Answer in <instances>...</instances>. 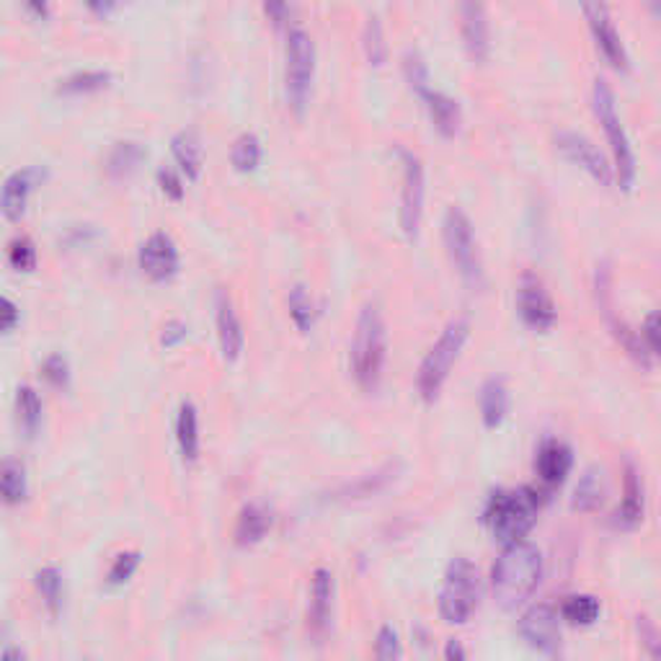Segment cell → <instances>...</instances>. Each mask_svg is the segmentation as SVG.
I'll use <instances>...</instances> for the list:
<instances>
[{
    "mask_svg": "<svg viewBox=\"0 0 661 661\" xmlns=\"http://www.w3.org/2000/svg\"><path fill=\"white\" fill-rule=\"evenodd\" d=\"M543 581V553L530 540H517L504 551L491 569V592L501 610L512 612L532 600Z\"/></svg>",
    "mask_w": 661,
    "mask_h": 661,
    "instance_id": "6da1fadb",
    "label": "cell"
},
{
    "mask_svg": "<svg viewBox=\"0 0 661 661\" xmlns=\"http://www.w3.org/2000/svg\"><path fill=\"white\" fill-rule=\"evenodd\" d=\"M352 375L364 393H375L388 362V326L378 306H364L354 326L352 349H349Z\"/></svg>",
    "mask_w": 661,
    "mask_h": 661,
    "instance_id": "7a4b0ae2",
    "label": "cell"
},
{
    "mask_svg": "<svg viewBox=\"0 0 661 661\" xmlns=\"http://www.w3.org/2000/svg\"><path fill=\"white\" fill-rule=\"evenodd\" d=\"M543 493L530 485L514 491H497L489 499L483 512L485 528L501 545L517 543V540H528L530 530L538 524L540 507H543Z\"/></svg>",
    "mask_w": 661,
    "mask_h": 661,
    "instance_id": "3957f363",
    "label": "cell"
},
{
    "mask_svg": "<svg viewBox=\"0 0 661 661\" xmlns=\"http://www.w3.org/2000/svg\"><path fill=\"white\" fill-rule=\"evenodd\" d=\"M471 339V321L468 318H452V321L444 326L440 339L434 341L432 349H429L424 360L419 364L417 375V390L421 401L434 403L440 398L444 382L450 380L452 368H455L460 354Z\"/></svg>",
    "mask_w": 661,
    "mask_h": 661,
    "instance_id": "277c9868",
    "label": "cell"
},
{
    "mask_svg": "<svg viewBox=\"0 0 661 661\" xmlns=\"http://www.w3.org/2000/svg\"><path fill=\"white\" fill-rule=\"evenodd\" d=\"M592 109H594L597 122H600L604 132V140H608L610 161H612V169H615V184L620 189L631 191L635 184V173H639V169H635V153H633L631 138H628L623 127V119L618 114L615 93H612V89L602 81V78L594 83Z\"/></svg>",
    "mask_w": 661,
    "mask_h": 661,
    "instance_id": "5b68a950",
    "label": "cell"
},
{
    "mask_svg": "<svg viewBox=\"0 0 661 661\" xmlns=\"http://www.w3.org/2000/svg\"><path fill=\"white\" fill-rule=\"evenodd\" d=\"M318 54L316 42L308 31L290 29L284 42V99L292 114H306L310 99H313Z\"/></svg>",
    "mask_w": 661,
    "mask_h": 661,
    "instance_id": "8992f818",
    "label": "cell"
},
{
    "mask_svg": "<svg viewBox=\"0 0 661 661\" xmlns=\"http://www.w3.org/2000/svg\"><path fill=\"white\" fill-rule=\"evenodd\" d=\"M442 238H444V249H448L450 264L455 267L460 282H463L468 290H481L483 264H481V253H478L475 230L471 218H468L460 207H450V210L444 212Z\"/></svg>",
    "mask_w": 661,
    "mask_h": 661,
    "instance_id": "52a82bcc",
    "label": "cell"
},
{
    "mask_svg": "<svg viewBox=\"0 0 661 661\" xmlns=\"http://www.w3.org/2000/svg\"><path fill=\"white\" fill-rule=\"evenodd\" d=\"M481 604V573L468 559H455L444 571L440 589V615L444 623L463 625Z\"/></svg>",
    "mask_w": 661,
    "mask_h": 661,
    "instance_id": "ba28073f",
    "label": "cell"
},
{
    "mask_svg": "<svg viewBox=\"0 0 661 661\" xmlns=\"http://www.w3.org/2000/svg\"><path fill=\"white\" fill-rule=\"evenodd\" d=\"M398 161H401V210H398V222H401L403 236L409 241H417L427 202L424 163H421L417 153L405 148L398 150Z\"/></svg>",
    "mask_w": 661,
    "mask_h": 661,
    "instance_id": "9c48e42d",
    "label": "cell"
},
{
    "mask_svg": "<svg viewBox=\"0 0 661 661\" xmlns=\"http://www.w3.org/2000/svg\"><path fill=\"white\" fill-rule=\"evenodd\" d=\"M579 6L581 13H584L587 29L589 34H592L597 52L602 54L604 62H608L615 73H628V70H631V58H628L623 37H620L615 19H612L608 0H579Z\"/></svg>",
    "mask_w": 661,
    "mask_h": 661,
    "instance_id": "30bf717a",
    "label": "cell"
},
{
    "mask_svg": "<svg viewBox=\"0 0 661 661\" xmlns=\"http://www.w3.org/2000/svg\"><path fill=\"white\" fill-rule=\"evenodd\" d=\"M520 635L532 651L543 657L561 654V612L551 602H538L522 612Z\"/></svg>",
    "mask_w": 661,
    "mask_h": 661,
    "instance_id": "8fae6325",
    "label": "cell"
},
{
    "mask_svg": "<svg viewBox=\"0 0 661 661\" xmlns=\"http://www.w3.org/2000/svg\"><path fill=\"white\" fill-rule=\"evenodd\" d=\"M555 150L600 187H615V169H612V161L604 153H600V148L589 138H584V134L559 132L555 134Z\"/></svg>",
    "mask_w": 661,
    "mask_h": 661,
    "instance_id": "7c38bea8",
    "label": "cell"
},
{
    "mask_svg": "<svg viewBox=\"0 0 661 661\" xmlns=\"http://www.w3.org/2000/svg\"><path fill=\"white\" fill-rule=\"evenodd\" d=\"M594 294H597V308L608 323V329L620 347L625 349L628 357H633L635 362L647 368L649 364V347L639 333H635L631 326H625L620 321V316L615 313V306H612V274L608 267H597V277H594Z\"/></svg>",
    "mask_w": 661,
    "mask_h": 661,
    "instance_id": "4fadbf2b",
    "label": "cell"
},
{
    "mask_svg": "<svg viewBox=\"0 0 661 661\" xmlns=\"http://www.w3.org/2000/svg\"><path fill=\"white\" fill-rule=\"evenodd\" d=\"M517 313L528 329L538 333H548L559 323V306L540 277L530 272L522 274L520 284H517Z\"/></svg>",
    "mask_w": 661,
    "mask_h": 661,
    "instance_id": "5bb4252c",
    "label": "cell"
},
{
    "mask_svg": "<svg viewBox=\"0 0 661 661\" xmlns=\"http://www.w3.org/2000/svg\"><path fill=\"white\" fill-rule=\"evenodd\" d=\"M140 272L148 277L150 282H171L181 269L179 246L169 233L158 230L140 246L138 251Z\"/></svg>",
    "mask_w": 661,
    "mask_h": 661,
    "instance_id": "9a60e30c",
    "label": "cell"
},
{
    "mask_svg": "<svg viewBox=\"0 0 661 661\" xmlns=\"http://www.w3.org/2000/svg\"><path fill=\"white\" fill-rule=\"evenodd\" d=\"M460 8V34L471 60L483 66L491 54V27L485 0H458Z\"/></svg>",
    "mask_w": 661,
    "mask_h": 661,
    "instance_id": "2e32d148",
    "label": "cell"
},
{
    "mask_svg": "<svg viewBox=\"0 0 661 661\" xmlns=\"http://www.w3.org/2000/svg\"><path fill=\"white\" fill-rule=\"evenodd\" d=\"M214 326H218V344L222 352V360L226 362H238L243 354L246 347V333H243V323L236 313L233 300H230L228 292H218L214 298Z\"/></svg>",
    "mask_w": 661,
    "mask_h": 661,
    "instance_id": "e0dca14e",
    "label": "cell"
},
{
    "mask_svg": "<svg viewBox=\"0 0 661 661\" xmlns=\"http://www.w3.org/2000/svg\"><path fill=\"white\" fill-rule=\"evenodd\" d=\"M44 181V171L34 169H19L6 179L3 184V199H0V210L8 222H21L23 214L29 210V199L34 194V189Z\"/></svg>",
    "mask_w": 661,
    "mask_h": 661,
    "instance_id": "ac0fdd59",
    "label": "cell"
},
{
    "mask_svg": "<svg viewBox=\"0 0 661 661\" xmlns=\"http://www.w3.org/2000/svg\"><path fill=\"white\" fill-rule=\"evenodd\" d=\"M333 597H337V581L329 569H316L310 579V602H308V625L316 635H326L333 618Z\"/></svg>",
    "mask_w": 661,
    "mask_h": 661,
    "instance_id": "d6986e66",
    "label": "cell"
},
{
    "mask_svg": "<svg viewBox=\"0 0 661 661\" xmlns=\"http://www.w3.org/2000/svg\"><path fill=\"white\" fill-rule=\"evenodd\" d=\"M419 101L424 103L429 122L437 130V134L444 140H452L460 134V127H463V111H460V103L452 99V96L437 91L429 86L427 91L419 93Z\"/></svg>",
    "mask_w": 661,
    "mask_h": 661,
    "instance_id": "ffe728a7",
    "label": "cell"
},
{
    "mask_svg": "<svg viewBox=\"0 0 661 661\" xmlns=\"http://www.w3.org/2000/svg\"><path fill=\"white\" fill-rule=\"evenodd\" d=\"M573 468V452L567 442L561 440H545L540 444L535 458V473L538 481L545 489H559L561 483H567V478Z\"/></svg>",
    "mask_w": 661,
    "mask_h": 661,
    "instance_id": "44dd1931",
    "label": "cell"
},
{
    "mask_svg": "<svg viewBox=\"0 0 661 661\" xmlns=\"http://www.w3.org/2000/svg\"><path fill=\"white\" fill-rule=\"evenodd\" d=\"M643 520V481L639 475V468L633 463L625 465L623 473V499H620V507L615 517H612V524L618 530H635Z\"/></svg>",
    "mask_w": 661,
    "mask_h": 661,
    "instance_id": "7402d4cb",
    "label": "cell"
},
{
    "mask_svg": "<svg viewBox=\"0 0 661 661\" xmlns=\"http://www.w3.org/2000/svg\"><path fill=\"white\" fill-rule=\"evenodd\" d=\"M171 156L187 181H197L204 169V146L197 130H181L171 140Z\"/></svg>",
    "mask_w": 661,
    "mask_h": 661,
    "instance_id": "603a6c76",
    "label": "cell"
},
{
    "mask_svg": "<svg viewBox=\"0 0 661 661\" xmlns=\"http://www.w3.org/2000/svg\"><path fill=\"white\" fill-rule=\"evenodd\" d=\"M269 530H272V512L261 504H246L236 520V545H259L269 535Z\"/></svg>",
    "mask_w": 661,
    "mask_h": 661,
    "instance_id": "cb8c5ba5",
    "label": "cell"
},
{
    "mask_svg": "<svg viewBox=\"0 0 661 661\" xmlns=\"http://www.w3.org/2000/svg\"><path fill=\"white\" fill-rule=\"evenodd\" d=\"M478 409H481V421L485 429H499L509 417V388L501 378H491L483 382L481 398H478Z\"/></svg>",
    "mask_w": 661,
    "mask_h": 661,
    "instance_id": "d4e9b609",
    "label": "cell"
},
{
    "mask_svg": "<svg viewBox=\"0 0 661 661\" xmlns=\"http://www.w3.org/2000/svg\"><path fill=\"white\" fill-rule=\"evenodd\" d=\"M148 158V150L134 140H122L111 148L107 158V173L111 181H127L132 173H138L142 161Z\"/></svg>",
    "mask_w": 661,
    "mask_h": 661,
    "instance_id": "484cf974",
    "label": "cell"
},
{
    "mask_svg": "<svg viewBox=\"0 0 661 661\" xmlns=\"http://www.w3.org/2000/svg\"><path fill=\"white\" fill-rule=\"evenodd\" d=\"M604 499H608V485H604L602 473L587 471L577 483V489H573L571 507L581 514H594L604 507Z\"/></svg>",
    "mask_w": 661,
    "mask_h": 661,
    "instance_id": "4316f807",
    "label": "cell"
},
{
    "mask_svg": "<svg viewBox=\"0 0 661 661\" xmlns=\"http://www.w3.org/2000/svg\"><path fill=\"white\" fill-rule=\"evenodd\" d=\"M177 442L184 463H197L199 460V413L197 405L184 401L177 417Z\"/></svg>",
    "mask_w": 661,
    "mask_h": 661,
    "instance_id": "83f0119b",
    "label": "cell"
},
{
    "mask_svg": "<svg viewBox=\"0 0 661 661\" xmlns=\"http://www.w3.org/2000/svg\"><path fill=\"white\" fill-rule=\"evenodd\" d=\"M16 419L27 440H34L42 429V398L31 385H21L16 393Z\"/></svg>",
    "mask_w": 661,
    "mask_h": 661,
    "instance_id": "f1b7e54d",
    "label": "cell"
},
{
    "mask_svg": "<svg viewBox=\"0 0 661 661\" xmlns=\"http://www.w3.org/2000/svg\"><path fill=\"white\" fill-rule=\"evenodd\" d=\"M561 620H567L569 625L589 628L594 625L602 615V604L594 594H569L561 602Z\"/></svg>",
    "mask_w": 661,
    "mask_h": 661,
    "instance_id": "f546056e",
    "label": "cell"
},
{
    "mask_svg": "<svg viewBox=\"0 0 661 661\" xmlns=\"http://www.w3.org/2000/svg\"><path fill=\"white\" fill-rule=\"evenodd\" d=\"M395 478H398V465L388 463V465H382L380 471H375V473H368V475L357 478L354 483H347L344 489L339 491V499H344V501L370 499V497H375V493L385 491L388 485L395 481Z\"/></svg>",
    "mask_w": 661,
    "mask_h": 661,
    "instance_id": "4dcf8cb0",
    "label": "cell"
},
{
    "mask_svg": "<svg viewBox=\"0 0 661 661\" xmlns=\"http://www.w3.org/2000/svg\"><path fill=\"white\" fill-rule=\"evenodd\" d=\"M0 489H3V501L8 507L21 504L29 497V478L27 468H23L21 460L6 458L3 471H0Z\"/></svg>",
    "mask_w": 661,
    "mask_h": 661,
    "instance_id": "1f68e13d",
    "label": "cell"
},
{
    "mask_svg": "<svg viewBox=\"0 0 661 661\" xmlns=\"http://www.w3.org/2000/svg\"><path fill=\"white\" fill-rule=\"evenodd\" d=\"M111 86V73L107 70H78V73L62 78L58 83L60 96H91L101 93Z\"/></svg>",
    "mask_w": 661,
    "mask_h": 661,
    "instance_id": "d6a6232c",
    "label": "cell"
},
{
    "mask_svg": "<svg viewBox=\"0 0 661 661\" xmlns=\"http://www.w3.org/2000/svg\"><path fill=\"white\" fill-rule=\"evenodd\" d=\"M287 308H290L292 323L298 326L300 333H310L318 321V306L313 294L308 292L306 284H294L287 294Z\"/></svg>",
    "mask_w": 661,
    "mask_h": 661,
    "instance_id": "836d02e7",
    "label": "cell"
},
{
    "mask_svg": "<svg viewBox=\"0 0 661 661\" xmlns=\"http://www.w3.org/2000/svg\"><path fill=\"white\" fill-rule=\"evenodd\" d=\"M362 52L372 68H382L388 62L390 47H388V37L385 29H382V21L378 16H370L368 23L362 29Z\"/></svg>",
    "mask_w": 661,
    "mask_h": 661,
    "instance_id": "e575fe53",
    "label": "cell"
},
{
    "mask_svg": "<svg viewBox=\"0 0 661 661\" xmlns=\"http://www.w3.org/2000/svg\"><path fill=\"white\" fill-rule=\"evenodd\" d=\"M34 587L39 597H42V604L50 612L52 618H58L62 612V573L54 567H44L34 573Z\"/></svg>",
    "mask_w": 661,
    "mask_h": 661,
    "instance_id": "d590c367",
    "label": "cell"
},
{
    "mask_svg": "<svg viewBox=\"0 0 661 661\" xmlns=\"http://www.w3.org/2000/svg\"><path fill=\"white\" fill-rule=\"evenodd\" d=\"M261 156H264V150H261V140L253 132H243L241 138L233 142V148H230V163H233L238 173L257 171Z\"/></svg>",
    "mask_w": 661,
    "mask_h": 661,
    "instance_id": "8d00e7d4",
    "label": "cell"
},
{
    "mask_svg": "<svg viewBox=\"0 0 661 661\" xmlns=\"http://www.w3.org/2000/svg\"><path fill=\"white\" fill-rule=\"evenodd\" d=\"M8 264H11L13 272L31 274L39 264V251L37 243L31 241L29 236H16L11 243H8Z\"/></svg>",
    "mask_w": 661,
    "mask_h": 661,
    "instance_id": "74e56055",
    "label": "cell"
},
{
    "mask_svg": "<svg viewBox=\"0 0 661 661\" xmlns=\"http://www.w3.org/2000/svg\"><path fill=\"white\" fill-rule=\"evenodd\" d=\"M403 76H405V83H409L413 96H419L421 91H427L429 86H432L429 83V68L419 52H405Z\"/></svg>",
    "mask_w": 661,
    "mask_h": 661,
    "instance_id": "f35d334b",
    "label": "cell"
},
{
    "mask_svg": "<svg viewBox=\"0 0 661 661\" xmlns=\"http://www.w3.org/2000/svg\"><path fill=\"white\" fill-rule=\"evenodd\" d=\"M138 569H140V553L138 551H124V553L117 555L114 563H111L107 581L111 587H122L134 577V571H138Z\"/></svg>",
    "mask_w": 661,
    "mask_h": 661,
    "instance_id": "ab89813d",
    "label": "cell"
},
{
    "mask_svg": "<svg viewBox=\"0 0 661 661\" xmlns=\"http://www.w3.org/2000/svg\"><path fill=\"white\" fill-rule=\"evenodd\" d=\"M635 631H639V641L643 651H647L651 659H661V631L654 620L649 615H639L635 618Z\"/></svg>",
    "mask_w": 661,
    "mask_h": 661,
    "instance_id": "60d3db41",
    "label": "cell"
},
{
    "mask_svg": "<svg viewBox=\"0 0 661 661\" xmlns=\"http://www.w3.org/2000/svg\"><path fill=\"white\" fill-rule=\"evenodd\" d=\"M42 378L50 382L52 388L66 390L70 385V364L62 354H50L42 364Z\"/></svg>",
    "mask_w": 661,
    "mask_h": 661,
    "instance_id": "b9f144b4",
    "label": "cell"
},
{
    "mask_svg": "<svg viewBox=\"0 0 661 661\" xmlns=\"http://www.w3.org/2000/svg\"><path fill=\"white\" fill-rule=\"evenodd\" d=\"M375 657L382 661H390V659H401L403 657V649H401V635L393 625H382L378 631V639H375Z\"/></svg>",
    "mask_w": 661,
    "mask_h": 661,
    "instance_id": "7bdbcfd3",
    "label": "cell"
},
{
    "mask_svg": "<svg viewBox=\"0 0 661 661\" xmlns=\"http://www.w3.org/2000/svg\"><path fill=\"white\" fill-rule=\"evenodd\" d=\"M156 179L158 189H161L166 199H171V202H181V199H184V173L173 169H161Z\"/></svg>",
    "mask_w": 661,
    "mask_h": 661,
    "instance_id": "ee69618b",
    "label": "cell"
},
{
    "mask_svg": "<svg viewBox=\"0 0 661 661\" xmlns=\"http://www.w3.org/2000/svg\"><path fill=\"white\" fill-rule=\"evenodd\" d=\"M261 11L274 29H287L290 23V0H261Z\"/></svg>",
    "mask_w": 661,
    "mask_h": 661,
    "instance_id": "f6af8a7d",
    "label": "cell"
},
{
    "mask_svg": "<svg viewBox=\"0 0 661 661\" xmlns=\"http://www.w3.org/2000/svg\"><path fill=\"white\" fill-rule=\"evenodd\" d=\"M189 339V326L184 321H169L161 331V347L177 349Z\"/></svg>",
    "mask_w": 661,
    "mask_h": 661,
    "instance_id": "bcb514c9",
    "label": "cell"
},
{
    "mask_svg": "<svg viewBox=\"0 0 661 661\" xmlns=\"http://www.w3.org/2000/svg\"><path fill=\"white\" fill-rule=\"evenodd\" d=\"M643 341H647L649 352H654L661 360V313H654L643 323Z\"/></svg>",
    "mask_w": 661,
    "mask_h": 661,
    "instance_id": "7dc6e473",
    "label": "cell"
},
{
    "mask_svg": "<svg viewBox=\"0 0 661 661\" xmlns=\"http://www.w3.org/2000/svg\"><path fill=\"white\" fill-rule=\"evenodd\" d=\"M19 316L21 310L16 308V302L11 298H3V331L11 333L16 326H19Z\"/></svg>",
    "mask_w": 661,
    "mask_h": 661,
    "instance_id": "c3c4849f",
    "label": "cell"
},
{
    "mask_svg": "<svg viewBox=\"0 0 661 661\" xmlns=\"http://www.w3.org/2000/svg\"><path fill=\"white\" fill-rule=\"evenodd\" d=\"M23 8H27L29 16H34L37 21L50 19V0H21Z\"/></svg>",
    "mask_w": 661,
    "mask_h": 661,
    "instance_id": "681fc988",
    "label": "cell"
},
{
    "mask_svg": "<svg viewBox=\"0 0 661 661\" xmlns=\"http://www.w3.org/2000/svg\"><path fill=\"white\" fill-rule=\"evenodd\" d=\"M83 3L96 16H109L119 6V0H83Z\"/></svg>",
    "mask_w": 661,
    "mask_h": 661,
    "instance_id": "f907efd6",
    "label": "cell"
},
{
    "mask_svg": "<svg viewBox=\"0 0 661 661\" xmlns=\"http://www.w3.org/2000/svg\"><path fill=\"white\" fill-rule=\"evenodd\" d=\"M444 659H468V651L460 647V641H448V649H444Z\"/></svg>",
    "mask_w": 661,
    "mask_h": 661,
    "instance_id": "816d5d0a",
    "label": "cell"
}]
</instances>
